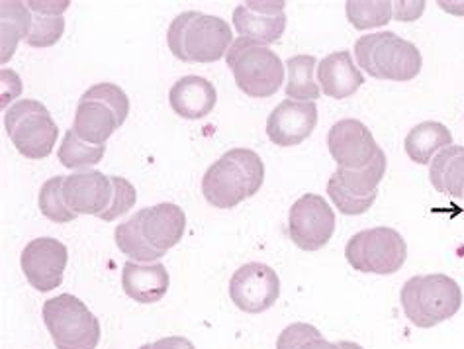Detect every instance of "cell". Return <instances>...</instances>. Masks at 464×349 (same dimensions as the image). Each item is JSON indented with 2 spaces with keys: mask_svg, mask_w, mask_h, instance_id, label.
<instances>
[{
  "mask_svg": "<svg viewBox=\"0 0 464 349\" xmlns=\"http://www.w3.org/2000/svg\"><path fill=\"white\" fill-rule=\"evenodd\" d=\"M265 183V163L257 151L236 148L208 167L202 177V195L214 208L229 210L257 195Z\"/></svg>",
  "mask_w": 464,
  "mask_h": 349,
  "instance_id": "6da1fadb",
  "label": "cell"
},
{
  "mask_svg": "<svg viewBox=\"0 0 464 349\" xmlns=\"http://www.w3.org/2000/svg\"><path fill=\"white\" fill-rule=\"evenodd\" d=\"M167 44L170 53L180 62L214 63L227 55L234 44V32L224 18L188 10L170 22Z\"/></svg>",
  "mask_w": 464,
  "mask_h": 349,
  "instance_id": "7a4b0ae2",
  "label": "cell"
},
{
  "mask_svg": "<svg viewBox=\"0 0 464 349\" xmlns=\"http://www.w3.org/2000/svg\"><path fill=\"white\" fill-rule=\"evenodd\" d=\"M400 303L413 326L427 330L457 315L462 306V291L449 275H415L401 286Z\"/></svg>",
  "mask_w": 464,
  "mask_h": 349,
  "instance_id": "3957f363",
  "label": "cell"
},
{
  "mask_svg": "<svg viewBox=\"0 0 464 349\" xmlns=\"http://www.w3.org/2000/svg\"><path fill=\"white\" fill-rule=\"evenodd\" d=\"M355 57L359 67L378 81H413L423 65L418 45L400 38L394 32L361 35L355 42Z\"/></svg>",
  "mask_w": 464,
  "mask_h": 349,
  "instance_id": "277c9868",
  "label": "cell"
},
{
  "mask_svg": "<svg viewBox=\"0 0 464 349\" xmlns=\"http://www.w3.org/2000/svg\"><path fill=\"white\" fill-rule=\"evenodd\" d=\"M226 62L237 89L251 99H271L285 82V63L266 45L237 38L231 44Z\"/></svg>",
  "mask_w": 464,
  "mask_h": 349,
  "instance_id": "5b68a950",
  "label": "cell"
},
{
  "mask_svg": "<svg viewBox=\"0 0 464 349\" xmlns=\"http://www.w3.org/2000/svg\"><path fill=\"white\" fill-rule=\"evenodd\" d=\"M130 114V99L114 82H99L84 91L72 130L92 146H104L106 140L126 122Z\"/></svg>",
  "mask_w": 464,
  "mask_h": 349,
  "instance_id": "8992f818",
  "label": "cell"
},
{
  "mask_svg": "<svg viewBox=\"0 0 464 349\" xmlns=\"http://www.w3.org/2000/svg\"><path fill=\"white\" fill-rule=\"evenodd\" d=\"M42 316L57 349H96L101 342L99 318L69 293L45 300Z\"/></svg>",
  "mask_w": 464,
  "mask_h": 349,
  "instance_id": "52a82bcc",
  "label": "cell"
},
{
  "mask_svg": "<svg viewBox=\"0 0 464 349\" xmlns=\"http://www.w3.org/2000/svg\"><path fill=\"white\" fill-rule=\"evenodd\" d=\"M5 128L20 155L28 160H45L52 155L59 128L52 112L34 99H22L5 112Z\"/></svg>",
  "mask_w": 464,
  "mask_h": 349,
  "instance_id": "ba28073f",
  "label": "cell"
},
{
  "mask_svg": "<svg viewBox=\"0 0 464 349\" xmlns=\"http://www.w3.org/2000/svg\"><path fill=\"white\" fill-rule=\"evenodd\" d=\"M345 257L355 271L372 275H394L408 259V244L394 228L378 226L353 236Z\"/></svg>",
  "mask_w": 464,
  "mask_h": 349,
  "instance_id": "9c48e42d",
  "label": "cell"
},
{
  "mask_svg": "<svg viewBox=\"0 0 464 349\" xmlns=\"http://www.w3.org/2000/svg\"><path fill=\"white\" fill-rule=\"evenodd\" d=\"M386 175V153L381 150L371 165L364 170H341L329 177L327 195L345 216H361L369 210L376 197L378 185Z\"/></svg>",
  "mask_w": 464,
  "mask_h": 349,
  "instance_id": "30bf717a",
  "label": "cell"
},
{
  "mask_svg": "<svg viewBox=\"0 0 464 349\" xmlns=\"http://www.w3.org/2000/svg\"><path fill=\"white\" fill-rule=\"evenodd\" d=\"M335 232V212L322 195L306 192L288 212V234L300 249L317 251Z\"/></svg>",
  "mask_w": 464,
  "mask_h": 349,
  "instance_id": "8fae6325",
  "label": "cell"
},
{
  "mask_svg": "<svg viewBox=\"0 0 464 349\" xmlns=\"http://www.w3.org/2000/svg\"><path fill=\"white\" fill-rule=\"evenodd\" d=\"M280 296V279L273 267L265 263H246L231 275L229 298L247 315H261L276 305Z\"/></svg>",
  "mask_w": 464,
  "mask_h": 349,
  "instance_id": "7c38bea8",
  "label": "cell"
},
{
  "mask_svg": "<svg viewBox=\"0 0 464 349\" xmlns=\"http://www.w3.org/2000/svg\"><path fill=\"white\" fill-rule=\"evenodd\" d=\"M69 251L55 238H35L22 249L20 265L28 283L40 293H50L63 283Z\"/></svg>",
  "mask_w": 464,
  "mask_h": 349,
  "instance_id": "4fadbf2b",
  "label": "cell"
},
{
  "mask_svg": "<svg viewBox=\"0 0 464 349\" xmlns=\"http://www.w3.org/2000/svg\"><path fill=\"white\" fill-rule=\"evenodd\" d=\"M327 148L341 170H364L381 151L376 141L361 120H339L329 130Z\"/></svg>",
  "mask_w": 464,
  "mask_h": 349,
  "instance_id": "5bb4252c",
  "label": "cell"
},
{
  "mask_svg": "<svg viewBox=\"0 0 464 349\" xmlns=\"http://www.w3.org/2000/svg\"><path fill=\"white\" fill-rule=\"evenodd\" d=\"M317 126L315 102L283 101L266 118V136L275 146L295 148L306 141Z\"/></svg>",
  "mask_w": 464,
  "mask_h": 349,
  "instance_id": "9a60e30c",
  "label": "cell"
},
{
  "mask_svg": "<svg viewBox=\"0 0 464 349\" xmlns=\"http://www.w3.org/2000/svg\"><path fill=\"white\" fill-rule=\"evenodd\" d=\"M286 3H241L234 10V28L239 38H246L259 45L275 44L286 30Z\"/></svg>",
  "mask_w": 464,
  "mask_h": 349,
  "instance_id": "2e32d148",
  "label": "cell"
},
{
  "mask_svg": "<svg viewBox=\"0 0 464 349\" xmlns=\"http://www.w3.org/2000/svg\"><path fill=\"white\" fill-rule=\"evenodd\" d=\"M112 179L101 171H79L65 177L63 199L77 216H101L112 202Z\"/></svg>",
  "mask_w": 464,
  "mask_h": 349,
  "instance_id": "e0dca14e",
  "label": "cell"
},
{
  "mask_svg": "<svg viewBox=\"0 0 464 349\" xmlns=\"http://www.w3.org/2000/svg\"><path fill=\"white\" fill-rule=\"evenodd\" d=\"M141 236L145 238L159 254H167L170 247H175L187 230L185 210L173 202H161L157 207L138 210Z\"/></svg>",
  "mask_w": 464,
  "mask_h": 349,
  "instance_id": "ac0fdd59",
  "label": "cell"
},
{
  "mask_svg": "<svg viewBox=\"0 0 464 349\" xmlns=\"http://www.w3.org/2000/svg\"><path fill=\"white\" fill-rule=\"evenodd\" d=\"M362 82L364 77L347 50L329 53L317 65V85L329 99H349L362 87Z\"/></svg>",
  "mask_w": 464,
  "mask_h": 349,
  "instance_id": "d6986e66",
  "label": "cell"
},
{
  "mask_svg": "<svg viewBox=\"0 0 464 349\" xmlns=\"http://www.w3.org/2000/svg\"><path fill=\"white\" fill-rule=\"evenodd\" d=\"M170 276L163 263L128 261L121 271V288L140 305H155L169 291Z\"/></svg>",
  "mask_w": 464,
  "mask_h": 349,
  "instance_id": "ffe728a7",
  "label": "cell"
},
{
  "mask_svg": "<svg viewBox=\"0 0 464 349\" xmlns=\"http://www.w3.org/2000/svg\"><path fill=\"white\" fill-rule=\"evenodd\" d=\"M218 102L216 87L198 75L179 79L169 91V104L173 112L185 120H202L214 111Z\"/></svg>",
  "mask_w": 464,
  "mask_h": 349,
  "instance_id": "44dd1931",
  "label": "cell"
},
{
  "mask_svg": "<svg viewBox=\"0 0 464 349\" xmlns=\"http://www.w3.org/2000/svg\"><path fill=\"white\" fill-rule=\"evenodd\" d=\"M449 146H453V134L445 124L433 120L413 126L404 141L408 158L420 165H430L435 155Z\"/></svg>",
  "mask_w": 464,
  "mask_h": 349,
  "instance_id": "7402d4cb",
  "label": "cell"
},
{
  "mask_svg": "<svg viewBox=\"0 0 464 349\" xmlns=\"http://www.w3.org/2000/svg\"><path fill=\"white\" fill-rule=\"evenodd\" d=\"M431 185L453 199L464 197V148L449 146L430 163Z\"/></svg>",
  "mask_w": 464,
  "mask_h": 349,
  "instance_id": "603a6c76",
  "label": "cell"
},
{
  "mask_svg": "<svg viewBox=\"0 0 464 349\" xmlns=\"http://www.w3.org/2000/svg\"><path fill=\"white\" fill-rule=\"evenodd\" d=\"M317 59L314 55H295L286 62L288 81H286V96L290 101L314 102L320 99L322 89L315 81Z\"/></svg>",
  "mask_w": 464,
  "mask_h": 349,
  "instance_id": "cb8c5ba5",
  "label": "cell"
},
{
  "mask_svg": "<svg viewBox=\"0 0 464 349\" xmlns=\"http://www.w3.org/2000/svg\"><path fill=\"white\" fill-rule=\"evenodd\" d=\"M0 10H3V63H8L18 42L28 38L34 16L26 3H0Z\"/></svg>",
  "mask_w": 464,
  "mask_h": 349,
  "instance_id": "d4e9b609",
  "label": "cell"
},
{
  "mask_svg": "<svg viewBox=\"0 0 464 349\" xmlns=\"http://www.w3.org/2000/svg\"><path fill=\"white\" fill-rule=\"evenodd\" d=\"M114 238H116L118 249L124 256H128L131 261L153 263V261L163 257V254H159L157 249H153L148 242H145V238L141 236L138 214H133L128 222L118 224Z\"/></svg>",
  "mask_w": 464,
  "mask_h": 349,
  "instance_id": "484cf974",
  "label": "cell"
},
{
  "mask_svg": "<svg viewBox=\"0 0 464 349\" xmlns=\"http://www.w3.org/2000/svg\"><path fill=\"white\" fill-rule=\"evenodd\" d=\"M106 153V146H92V143L82 141L75 130H69L63 141H61L57 158L61 165L67 167V170H84V167H91L101 163Z\"/></svg>",
  "mask_w": 464,
  "mask_h": 349,
  "instance_id": "4316f807",
  "label": "cell"
},
{
  "mask_svg": "<svg viewBox=\"0 0 464 349\" xmlns=\"http://www.w3.org/2000/svg\"><path fill=\"white\" fill-rule=\"evenodd\" d=\"M345 12L347 20L357 30L382 28L394 16L392 3H388V0H376V3H369V0H349V3H345Z\"/></svg>",
  "mask_w": 464,
  "mask_h": 349,
  "instance_id": "83f0119b",
  "label": "cell"
},
{
  "mask_svg": "<svg viewBox=\"0 0 464 349\" xmlns=\"http://www.w3.org/2000/svg\"><path fill=\"white\" fill-rule=\"evenodd\" d=\"M63 183L65 177H52L47 179L40 189L38 207L47 220L55 224H69L77 218V214L72 212L63 199Z\"/></svg>",
  "mask_w": 464,
  "mask_h": 349,
  "instance_id": "f1b7e54d",
  "label": "cell"
},
{
  "mask_svg": "<svg viewBox=\"0 0 464 349\" xmlns=\"http://www.w3.org/2000/svg\"><path fill=\"white\" fill-rule=\"evenodd\" d=\"M63 32H65V18L63 16L34 15L26 44L30 47H40V50L42 47H52L61 40Z\"/></svg>",
  "mask_w": 464,
  "mask_h": 349,
  "instance_id": "f546056e",
  "label": "cell"
},
{
  "mask_svg": "<svg viewBox=\"0 0 464 349\" xmlns=\"http://www.w3.org/2000/svg\"><path fill=\"white\" fill-rule=\"evenodd\" d=\"M112 179V202H110V207L99 216L101 220L104 222H114L118 220L120 216L128 214L133 207H136V200H138V192L136 187H133L128 179L124 177H110Z\"/></svg>",
  "mask_w": 464,
  "mask_h": 349,
  "instance_id": "4dcf8cb0",
  "label": "cell"
},
{
  "mask_svg": "<svg viewBox=\"0 0 464 349\" xmlns=\"http://www.w3.org/2000/svg\"><path fill=\"white\" fill-rule=\"evenodd\" d=\"M320 330L312 324H304V322H296L290 324L283 332H280L278 340H276V349H300L304 344L320 338Z\"/></svg>",
  "mask_w": 464,
  "mask_h": 349,
  "instance_id": "1f68e13d",
  "label": "cell"
},
{
  "mask_svg": "<svg viewBox=\"0 0 464 349\" xmlns=\"http://www.w3.org/2000/svg\"><path fill=\"white\" fill-rule=\"evenodd\" d=\"M392 10H394L396 20L413 22L423 15L425 3H423V0H413V3H404V0H398V3H392Z\"/></svg>",
  "mask_w": 464,
  "mask_h": 349,
  "instance_id": "d6a6232c",
  "label": "cell"
},
{
  "mask_svg": "<svg viewBox=\"0 0 464 349\" xmlns=\"http://www.w3.org/2000/svg\"><path fill=\"white\" fill-rule=\"evenodd\" d=\"M34 15H45V16H63V12L69 8V0H50V3H42V0H30L26 3Z\"/></svg>",
  "mask_w": 464,
  "mask_h": 349,
  "instance_id": "836d02e7",
  "label": "cell"
},
{
  "mask_svg": "<svg viewBox=\"0 0 464 349\" xmlns=\"http://www.w3.org/2000/svg\"><path fill=\"white\" fill-rule=\"evenodd\" d=\"M150 349H197L188 338L182 335H169V338H161L153 344H150Z\"/></svg>",
  "mask_w": 464,
  "mask_h": 349,
  "instance_id": "e575fe53",
  "label": "cell"
},
{
  "mask_svg": "<svg viewBox=\"0 0 464 349\" xmlns=\"http://www.w3.org/2000/svg\"><path fill=\"white\" fill-rule=\"evenodd\" d=\"M300 349H341V345L327 342V340H324L322 335H320V338H314V340L304 344Z\"/></svg>",
  "mask_w": 464,
  "mask_h": 349,
  "instance_id": "d590c367",
  "label": "cell"
},
{
  "mask_svg": "<svg viewBox=\"0 0 464 349\" xmlns=\"http://www.w3.org/2000/svg\"><path fill=\"white\" fill-rule=\"evenodd\" d=\"M437 5L443 10L450 12V15H457V16L464 15V3H445V0H441V3H437Z\"/></svg>",
  "mask_w": 464,
  "mask_h": 349,
  "instance_id": "8d00e7d4",
  "label": "cell"
},
{
  "mask_svg": "<svg viewBox=\"0 0 464 349\" xmlns=\"http://www.w3.org/2000/svg\"><path fill=\"white\" fill-rule=\"evenodd\" d=\"M339 345H341V349H362L359 344H355V342H339Z\"/></svg>",
  "mask_w": 464,
  "mask_h": 349,
  "instance_id": "74e56055",
  "label": "cell"
},
{
  "mask_svg": "<svg viewBox=\"0 0 464 349\" xmlns=\"http://www.w3.org/2000/svg\"><path fill=\"white\" fill-rule=\"evenodd\" d=\"M140 349H150V344H143Z\"/></svg>",
  "mask_w": 464,
  "mask_h": 349,
  "instance_id": "f35d334b",
  "label": "cell"
}]
</instances>
